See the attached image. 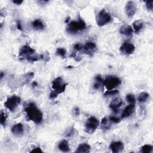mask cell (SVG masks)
<instances>
[{"mask_svg":"<svg viewBox=\"0 0 153 153\" xmlns=\"http://www.w3.org/2000/svg\"><path fill=\"white\" fill-rule=\"evenodd\" d=\"M27 118L36 124L40 123L42 120V113L36 107L34 103H28L25 108Z\"/></svg>","mask_w":153,"mask_h":153,"instance_id":"1","label":"cell"},{"mask_svg":"<svg viewBox=\"0 0 153 153\" xmlns=\"http://www.w3.org/2000/svg\"><path fill=\"white\" fill-rule=\"evenodd\" d=\"M51 84V88L53 90H52L50 94V99H54L57 97L59 94L63 93L68 84V83L64 82L63 79L61 76L55 78L52 81Z\"/></svg>","mask_w":153,"mask_h":153,"instance_id":"2","label":"cell"},{"mask_svg":"<svg viewBox=\"0 0 153 153\" xmlns=\"http://www.w3.org/2000/svg\"><path fill=\"white\" fill-rule=\"evenodd\" d=\"M86 28L85 22L79 17L77 20H72L68 23L66 27V32L72 35H75L78 32L84 30Z\"/></svg>","mask_w":153,"mask_h":153,"instance_id":"3","label":"cell"},{"mask_svg":"<svg viewBox=\"0 0 153 153\" xmlns=\"http://www.w3.org/2000/svg\"><path fill=\"white\" fill-rule=\"evenodd\" d=\"M121 84V79L114 75L107 76L103 81V85L106 87L107 90H111L115 87L119 86Z\"/></svg>","mask_w":153,"mask_h":153,"instance_id":"4","label":"cell"},{"mask_svg":"<svg viewBox=\"0 0 153 153\" xmlns=\"http://www.w3.org/2000/svg\"><path fill=\"white\" fill-rule=\"evenodd\" d=\"M112 20V16L110 13H108L105 10H101L96 16V22L98 26H103L110 22Z\"/></svg>","mask_w":153,"mask_h":153,"instance_id":"5","label":"cell"},{"mask_svg":"<svg viewBox=\"0 0 153 153\" xmlns=\"http://www.w3.org/2000/svg\"><path fill=\"white\" fill-rule=\"evenodd\" d=\"M99 125V121L94 117H90L85 124L84 131L88 134H92L95 131Z\"/></svg>","mask_w":153,"mask_h":153,"instance_id":"6","label":"cell"},{"mask_svg":"<svg viewBox=\"0 0 153 153\" xmlns=\"http://www.w3.org/2000/svg\"><path fill=\"white\" fill-rule=\"evenodd\" d=\"M21 99L20 97L13 95L10 97H8L7 100L4 103L5 106L10 111L13 112L16 110L18 105L20 103Z\"/></svg>","mask_w":153,"mask_h":153,"instance_id":"7","label":"cell"},{"mask_svg":"<svg viewBox=\"0 0 153 153\" xmlns=\"http://www.w3.org/2000/svg\"><path fill=\"white\" fill-rule=\"evenodd\" d=\"M97 50V46L96 44L93 42H87L82 47L81 51L82 53L92 56Z\"/></svg>","mask_w":153,"mask_h":153,"instance_id":"8","label":"cell"},{"mask_svg":"<svg viewBox=\"0 0 153 153\" xmlns=\"http://www.w3.org/2000/svg\"><path fill=\"white\" fill-rule=\"evenodd\" d=\"M134 45L133 44L128 42H124L120 48V51L125 55L131 54L134 51Z\"/></svg>","mask_w":153,"mask_h":153,"instance_id":"9","label":"cell"},{"mask_svg":"<svg viewBox=\"0 0 153 153\" xmlns=\"http://www.w3.org/2000/svg\"><path fill=\"white\" fill-rule=\"evenodd\" d=\"M125 11L128 17H132L136 11V4L131 1H128L126 5Z\"/></svg>","mask_w":153,"mask_h":153,"instance_id":"10","label":"cell"},{"mask_svg":"<svg viewBox=\"0 0 153 153\" xmlns=\"http://www.w3.org/2000/svg\"><path fill=\"white\" fill-rule=\"evenodd\" d=\"M35 53V50L31 48L30 46L25 45H23L20 50L19 56L20 57H26L27 56L33 55Z\"/></svg>","mask_w":153,"mask_h":153,"instance_id":"11","label":"cell"},{"mask_svg":"<svg viewBox=\"0 0 153 153\" xmlns=\"http://www.w3.org/2000/svg\"><path fill=\"white\" fill-rule=\"evenodd\" d=\"M109 148L114 153H118L121 152L123 150L124 146L121 142H112L109 145Z\"/></svg>","mask_w":153,"mask_h":153,"instance_id":"12","label":"cell"},{"mask_svg":"<svg viewBox=\"0 0 153 153\" xmlns=\"http://www.w3.org/2000/svg\"><path fill=\"white\" fill-rule=\"evenodd\" d=\"M134 104H130L127 105L123 110L121 114V118H126L130 117L134 111Z\"/></svg>","mask_w":153,"mask_h":153,"instance_id":"13","label":"cell"},{"mask_svg":"<svg viewBox=\"0 0 153 153\" xmlns=\"http://www.w3.org/2000/svg\"><path fill=\"white\" fill-rule=\"evenodd\" d=\"M123 102L121 99L117 98L113 100L109 104V108L115 113H118L119 111V108L121 106Z\"/></svg>","mask_w":153,"mask_h":153,"instance_id":"14","label":"cell"},{"mask_svg":"<svg viewBox=\"0 0 153 153\" xmlns=\"http://www.w3.org/2000/svg\"><path fill=\"white\" fill-rule=\"evenodd\" d=\"M11 131L14 135L17 136H22L24 133V130H23V127L22 124L19 123L14 125L11 128Z\"/></svg>","mask_w":153,"mask_h":153,"instance_id":"15","label":"cell"},{"mask_svg":"<svg viewBox=\"0 0 153 153\" xmlns=\"http://www.w3.org/2000/svg\"><path fill=\"white\" fill-rule=\"evenodd\" d=\"M120 32L121 34L127 36H131L133 32V28L130 25H124L120 27Z\"/></svg>","mask_w":153,"mask_h":153,"instance_id":"16","label":"cell"},{"mask_svg":"<svg viewBox=\"0 0 153 153\" xmlns=\"http://www.w3.org/2000/svg\"><path fill=\"white\" fill-rule=\"evenodd\" d=\"M32 26L33 29L36 30H41L44 29V24L40 19H35L32 22Z\"/></svg>","mask_w":153,"mask_h":153,"instance_id":"17","label":"cell"},{"mask_svg":"<svg viewBox=\"0 0 153 153\" xmlns=\"http://www.w3.org/2000/svg\"><path fill=\"white\" fill-rule=\"evenodd\" d=\"M75 152H84V153H88L90 152V146L89 145L85 143H82L79 145L77 149H76Z\"/></svg>","mask_w":153,"mask_h":153,"instance_id":"18","label":"cell"},{"mask_svg":"<svg viewBox=\"0 0 153 153\" xmlns=\"http://www.w3.org/2000/svg\"><path fill=\"white\" fill-rule=\"evenodd\" d=\"M58 148L63 152H68L70 151L68 142L66 140H62L59 143Z\"/></svg>","mask_w":153,"mask_h":153,"instance_id":"19","label":"cell"},{"mask_svg":"<svg viewBox=\"0 0 153 153\" xmlns=\"http://www.w3.org/2000/svg\"><path fill=\"white\" fill-rule=\"evenodd\" d=\"M143 27V22L142 20H136L133 23V27L134 29V32L138 34Z\"/></svg>","mask_w":153,"mask_h":153,"instance_id":"20","label":"cell"},{"mask_svg":"<svg viewBox=\"0 0 153 153\" xmlns=\"http://www.w3.org/2000/svg\"><path fill=\"white\" fill-rule=\"evenodd\" d=\"M94 79H95V82L93 84V88L95 90H98L100 88L102 85H103L104 80L102 79V78L100 75H98L96 76H95Z\"/></svg>","mask_w":153,"mask_h":153,"instance_id":"21","label":"cell"},{"mask_svg":"<svg viewBox=\"0 0 153 153\" xmlns=\"http://www.w3.org/2000/svg\"><path fill=\"white\" fill-rule=\"evenodd\" d=\"M111 127V124L108 123V120L106 117L102 118L101 121V128L102 130L106 131Z\"/></svg>","mask_w":153,"mask_h":153,"instance_id":"22","label":"cell"},{"mask_svg":"<svg viewBox=\"0 0 153 153\" xmlns=\"http://www.w3.org/2000/svg\"><path fill=\"white\" fill-rule=\"evenodd\" d=\"M149 94L146 92H142L140 93L139 96H138V97H137V100L140 103H143V102H145L148 97H149Z\"/></svg>","mask_w":153,"mask_h":153,"instance_id":"23","label":"cell"},{"mask_svg":"<svg viewBox=\"0 0 153 153\" xmlns=\"http://www.w3.org/2000/svg\"><path fill=\"white\" fill-rule=\"evenodd\" d=\"M153 147L152 145H145L141 148L140 151L143 153H151L152 151Z\"/></svg>","mask_w":153,"mask_h":153,"instance_id":"24","label":"cell"},{"mask_svg":"<svg viewBox=\"0 0 153 153\" xmlns=\"http://www.w3.org/2000/svg\"><path fill=\"white\" fill-rule=\"evenodd\" d=\"M56 55L60 56L62 58H65L66 51L64 48H57L56 51Z\"/></svg>","mask_w":153,"mask_h":153,"instance_id":"25","label":"cell"},{"mask_svg":"<svg viewBox=\"0 0 153 153\" xmlns=\"http://www.w3.org/2000/svg\"><path fill=\"white\" fill-rule=\"evenodd\" d=\"M6 119H7V115L5 114V112H3L2 110H1V114H0V123L2 126H5Z\"/></svg>","mask_w":153,"mask_h":153,"instance_id":"26","label":"cell"},{"mask_svg":"<svg viewBox=\"0 0 153 153\" xmlns=\"http://www.w3.org/2000/svg\"><path fill=\"white\" fill-rule=\"evenodd\" d=\"M126 100H127V102L128 103H130V104H134L135 103V101H136V99L135 97L133 94H128L126 95Z\"/></svg>","mask_w":153,"mask_h":153,"instance_id":"27","label":"cell"},{"mask_svg":"<svg viewBox=\"0 0 153 153\" xmlns=\"http://www.w3.org/2000/svg\"><path fill=\"white\" fill-rule=\"evenodd\" d=\"M74 133V127H71V128L67 129L65 133V136L67 137H69L73 136Z\"/></svg>","mask_w":153,"mask_h":153,"instance_id":"28","label":"cell"},{"mask_svg":"<svg viewBox=\"0 0 153 153\" xmlns=\"http://www.w3.org/2000/svg\"><path fill=\"white\" fill-rule=\"evenodd\" d=\"M119 91L117 90H108L104 93L105 96H114L118 94Z\"/></svg>","mask_w":153,"mask_h":153,"instance_id":"29","label":"cell"},{"mask_svg":"<svg viewBox=\"0 0 153 153\" xmlns=\"http://www.w3.org/2000/svg\"><path fill=\"white\" fill-rule=\"evenodd\" d=\"M109 120L114 123H120L121 121V119L117 117H115V116H111L109 117Z\"/></svg>","mask_w":153,"mask_h":153,"instance_id":"30","label":"cell"},{"mask_svg":"<svg viewBox=\"0 0 153 153\" xmlns=\"http://www.w3.org/2000/svg\"><path fill=\"white\" fill-rule=\"evenodd\" d=\"M146 7L148 10H152L153 8V1H146Z\"/></svg>","mask_w":153,"mask_h":153,"instance_id":"31","label":"cell"},{"mask_svg":"<svg viewBox=\"0 0 153 153\" xmlns=\"http://www.w3.org/2000/svg\"><path fill=\"white\" fill-rule=\"evenodd\" d=\"M72 113L75 116H78L79 114V109L78 107H75L73 111H72Z\"/></svg>","mask_w":153,"mask_h":153,"instance_id":"32","label":"cell"},{"mask_svg":"<svg viewBox=\"0 0 153 153\" xmlns=\"http://www.w3.org/2000/svg\"><path fill=\"white\" fill-rule=\"evenodd\" d=\"M30 152H42V151L39 147H35L30 151Z\"/></svg>","mask_w":153,"mask_h":153,"instance_id":"33","label":"cell"},{"mask_svg":"<svg viewBox=\"0 0 153 153\" xmlns=\"http://www.w3.org/2000/svg\"><path fill=\"white\" fill-rule=\"evenodd\" d=\"M16 26H17V29L22 31L23 29H22V25H21V23L19 20H17V22H16Z\"/></svg>","mask_w":153,"mask_h":153,"instance_id":"34","label":"cell"},{"mask_svg":"<svg viewBox=\"0 0 153 153\" xmlns=\"http://www.w3.org/2000/svg\"><path fill=\"white\" fill-rule=\"evenodd\" d=\"M12 2L17 5H20L22 3H23V1H13Z\"/></svg>","mask_w":153,"mask_h":153,"instance_id":"35","label":"cell"},{"mask_svg":"<svg viewBox=\"0 0 153 153\" xmlns=\"http://www.w3.org/2000/svg\"><path fill=\"white\" fill-rule=\"evenodd\" d=\"M32 87H36V86H38V83L36 82V81H33V82H32Z\"/></svg>","mask_w":153,"mask_h":153,"instance_id":"36","label":"cell"},{"mask_svg":"<svg viewBox=\"0 0 153 153\" xmlns=\"http://www.w3.org/2000/svg\"><path fill=\"white\" fill-rule=\"evenodd\" d=\"M4 72H1V79H2V78L4 77Z\"/></svg>","mask_w":153,"mask_h":153,"instance_id":"37","label":"cell"},{"mask_svg":"<svg viewBox=\"0 0 153 153\" xmlns=\"http://www.w3.org/2000/svg\"><path fill=\"white\" fill-rule=\"evenodd\" d=\"M69 19H70V17H68V18H66V20H65V23H68V22H69Z\"/></svg>","mask_w":153,"mask_h":153,"instance_id":"38","label":"cell"}]
</instances>
